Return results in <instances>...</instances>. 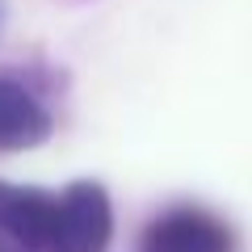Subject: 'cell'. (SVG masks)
Segmentation results:
<instances>
[{
  "mask_svg": "<svg viewBox=\"0 0 252 252\" xmlns=\"http://www.w3.org/2000/svg\"><path fill=\"white\" fill-rule=\"evenodd\" d=\"M109 227H114V215H109L105 189L93 181H80L59 198L51 252H105Z\"/></svg>",
  "mask_w": 252,
  "mask_h": 252,
  "instance_id": "1",
  "label": "cell"
},
{
  "mask_svg": "<svg viewBox=\"0 0 252 252\" xmlns=\"http://www.w3.org/2000/svg\"><path fill=\"white\" fill-rule=\"evenodd\" d=\"M55 219H59V198H51L42 189H21L0 181V227L13 240H21L26 248L51 252Z\"/></svg>",
  "mask_w": 252,
  "mask_h": 252,
  "instance_id": "2",
  "label": "cell"
},
{
  "mask_svg": "<svg viewBox=\"0 0 252 252\" xmlns=\"http://www.w3.org/2000/svg\"><path fill=\"white\" fill-rule=\"evenodd\" d=\"M147 252H231L227 227L206 210H168L147 231Z\"/></svg>",
  "mask_w": 252,
  "mask_h": 252,
  "instance_id": "3",
  "label": "cell"
},
{
  "mask_svg": "<svg viewBox=\"0 0 252 252\" xmlns=\"http://www.w3.org/2000/svg\"><path fill=\"white\" fill-rule=\"evenodd\" d=\"M51 118L17 80H0V147H34L46 139Z\"/></svg>",
  "mask_w": 252,
  "mask_h": 252,
  "instance_id": "4",
  "label": "cell"
}]
</instances>
